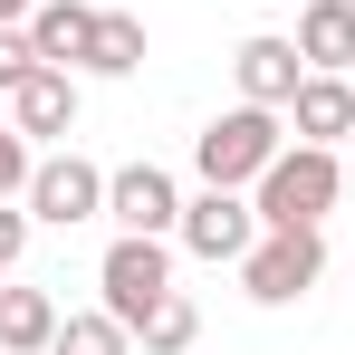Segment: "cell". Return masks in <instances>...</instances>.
<instances>
[{
  "mask_svg": "<svg viewBox=\"0 0 355 355\" xmlns=\"http://www.w3.org/2000/svg\"><path fill=\"white\" fill-rule=\"evenodd\" d=\"M29 49H39V67H87L96 10H87V0H39V10H29Z\"/></svg>",
  "mask_w": 355,
  "mask_h": 355,
  "instance_id": "9c48e42d",
  "label": "cell"
},
{
  "mask_svg": "<svg viewBox=\"0 0 355 355\" xmlns=\"http://www.w3.org/2000/svg\"><path fill=\"white\" fill-rule=\"evenodd\" d=\"M29 10H39V0H0V29H29Z\"/></svg>",
  "mask_w": 355,
  "mask_h": 355,
  "instance_id": "ffe728a7",
  "label": "cell"
},
{
  "mask_svg": "<svg viewBox=\"0 0 355 355\" xmlns=\"http://www.w3.org/2000/svg\"><path fill=\"white\" fill-rule=\"evenodd\" d=\"M297 58L327 67V77H346L355 67V0H307L297 10Z\"/></svg>",
  "mask_w": 355,
  "mask_h": 355,
  "instance_id": "8fae6325",
  "label": "cell"
},
{
  "mask_svg": "<svg viewBox=\"0 0 355 355\" xmlns=\"http://www.w3.org/2000/svg\"><path fill=\"white\" fill-rule=\"evenodd\" d=\"M19 240H29V211H10V202H0V269L19 259Z\"/></svg>",
  "mask_w": 355,
  "mask_h": 355,
  "instance_id": "d6986e66",
  "label": "cell"
},
{
  "mask_svg": "<svg viewBox=\"0 0 355 355\" xmlns=\"http://www.w3.org/2000/svg\"><path fill=\"white\" fill-rule=\"evenodd\" d=\"M192 336H202V307H192V297H164V307H154V317H144V355H182L192 346Z\"/></svg>",
  "mask_w": 355,
  "mask_h": 355,
  "instance_id": "9a60e30c",
  "label": "cell"
},
{
  "mask_svg": "<svg viewBox=\"0 0 355 355\" xmlns=\"http://www.w3.org/2000/svg\"><path fill=\"white\" fill-rule=\"evenodd\" d=\"M96 211H106V173H96L87 154H49V164L29 173V221L77 231V221H96Z\"/></svg>",
  "mask_w": 355,
  "mask_h": 355,
  "instance_id": "8992f818",
  "label": "cell"
},
{
  "mask_svg": "<svg viewBox=\"0 0 355 355\" xmlns=\"http://www.w3.org/2000/svg\"><path fill=\"white\" fill-rule=\"evenodd\" d=\"M336 192H346L336 144H297V154H279V164L259 173V221H269V231H327Z\"/></svg>",
  "mask_w": 355,
  "mask_h": 355,
  "instance_id": "6da1fadb",
  "label": "cell"
},
{
  "mask_svg": "<svg viewBox=\"0 0 355 355\" xmlns=\"http://www.w3.org/2000/svg\"><path fill=\"white\" fill-rule=\"evenodd\" d=\"M96 77H135L144 67V19H125V10H96V49H87Z\"/></svg>",
  "mask_w": 355,
  "mask_h": 355,
  "instance_id": "5bb4252c",
  "label": "cell"
},
{
  "mask_svg": "<svg viewBox=\"0 0 355 355\" xmlns=\"http://www.w3.org/2000/svg\"><path fill=\"white\" fill-rule=\"evenodd\" d=\"M10 116H19V135H67L77 125V77L67 67H29L10 87Z\"/></svg>",
  "mask_w": 355,
  "mask_h": 355,
  "instance_id": "7c38bea8",
  "label": "cell"
},
{
  "mask_svg": "<svg viewBox=\"0 0 355 355\" xmlns=\"http://www.w3.org/2000/svg\"><path fill=\"white\" fill-rule=\"evenodd\" d=\"M317 279H327V231H259V250L240 259V288L259 307H297Z\"/></svg>",
  "mask_w": 355,
  "mask_h": 355,
  "instance_id": "277c9868",
  "label": "cell"
},
{
  "mask_svg": "<svg viewBox=\"0 0 355 355\" xmlns=\"http://www.w3.org/2000/svg\"><path fill=\"white\" fill-rule=\"evenodd\" d=\"M49 355H125V327L116 317H58Z\"/></svg>",
  "mask_w": 355,
  "mask_h": 355,
  "instance_id": "2e32d148",
  "label": "cell"
},
{
  "mask_svg": "<svg viewBox=\"0 0 355 355\" xmlns=\"http://www.w3.org/2000/svg\"><path fill=\"white\" fill-rule=\"evenodd\" d=\"M96 288H106V317L116 327H144L164 297H173V259L154 231H116V250L96 259Z\"/></svg>",
  "mask_w": 355,
  "mask_h": 355,
  "instance_id": "3957f363",
  "label": "cell"
},
{
  "mask_svg": "<svg viewBox=\"0 0 355 355\" xmlns=\"http://www.w3.org/2000/svg\"><path fill=\"white\" fill-rule=\"evenodd\" d=\"M106 211H116L125 231H182V192H173V173L164 164H125V173H106Z\"/></svg>",
  "mask_w": 355,
  "mask_h": 355,
  "instance_id": "52a82bcc",
  "label": "cell"
},
{
  "mask_svg": "<svg viewBox=\"0 0 355 355\" xmlns=\"http://www.w3.org/2000/svg\"><path fill=\"white\" fill-rule=\"evenodd\" d=\"M29 173H39L29 135H19V125H0V202H10V192H29Z\"/></svg>",
  "mask_w": 355,
  "mask_h": 355,
  "instance_id": "e0dca14e",
  "label": "cell"
},
{
  "mask_svg": "<svg viewBox=\"0 0 355 355\" xmlns=\"http://www.w3.org/2000/svg\"><path fill=\"white\" fill-rule=\"evenodd\" d=\"M29 67H39V49H29V29H0V96H10V87H19Z\"/></svg>",
  "mask_w": 355,
  "mask_h": 355,
  "instance_id": "ac0fdd59",
  "label": "cell"
},
{
  "mask_svg": "<svg viewBox=\"0 0 355 355\" xmlns=\"http://www.w3.org/2000/svg\"><path fill=\"white\" fill-rule=\"evenodd\" d=\"M288 125H297V144H336V135H355V87L327 77V67H307V87L288 96Z\"/></svg>",
  "mask_w": 355,
  "mask_h": 355,
  "instance_id": "30bf717a",
  "label": "cell"
},
{
  "mask_svg": "<svg viewBox=\"0 0 355 355\" xmlns=\"http://www.w3.org/2000/svg\"><path fill=\"white\" fill-rule=\"evenodd\" d=\"M58 336V297L49 288H0V355H49Z\"/></svg>",
  "mask_w": 355,
  "mask_h": 355,
  "instance_id": "4fadbf2b",
  "label": "cell"
},
{
  "mask_svg": "<svg viewBox=\"0 0 355 355\" xmlns=\"http://www.w3.org/2000/svg\"><path fill=\"white\" fill-rule=\"evenodd\" d=\"M231 77H240L250 106H288L297 87H307V58H297V39H240Z\"/></svg>",
  "mask_w": 355,
  "mask_h": 355,
  "instance_id": "ba28073f",
  "label": "cell"
},
{
  "mask_svg": "<svg viewBox=\"0 0 355 355\" xmlns=\"http://www.w3.org/2000/svg\"><path fill=\"white\" fill-rule=\"evenodd\" d=\"M279 154H288V144H279V106H250V96H240L231 116H211V125H202V144H192L202 182H231V192H240V182H259Z\"/></svg>",
  "mask_w": 355,
  "mask_h": 355,
  "instance_id": "7a4b0ae2",
  "label": "cell"
},
{
  "mask_svg": "<svg viewBox=\"0 0 355 355\" xmlns=\"http://www.w3.org/2000/svg\"><path fill=\"white\" fill-rule=\"evenodd\" d=\"M259 231H269L259 202H240L231 182H202V192L182 202V250H192V259H250Z\"/></svg>",
  "mask_w": 355,
  "mask_h": 355,
  "instance_id": "5b68a950",
  "label": "cell"
}]
</instances>
